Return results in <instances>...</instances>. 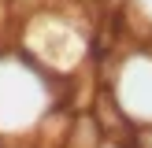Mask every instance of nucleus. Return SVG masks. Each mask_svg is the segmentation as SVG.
I'll return each instance as SVG.
<instances>
[{
  "mask_svg": "<svg viewBox=\"0 0 152 148\" xmlns=\"http://www.w3.org/2000/svg\"><path fill=\"white\" fill-rule=\"evenodd\" d=\"M96 148H130V144H123V141H115V137H108V141H100Z\"/></svg>",
  "mask_w": 152,
  "mask_h": 148,
  "instance_id": "nucleus-1",
  "label": "nucleus"
}]
</instances>
